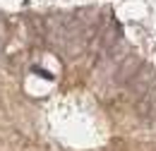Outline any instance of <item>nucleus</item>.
Listing matches in <instances>:
<instances>
[{
  "label": "nucleus",
  "instance_id": "1",
  "mask_svg": "<svg viewBox=\"0 0 156 151\" xmlns=\"http://www.w3.org/2000/svg\"><path fill=\"white\" fill-rule=\"evenodd\" d=\"M154 79H156V72L154 67H149V65H142L139 70H137L132 79L127 82L130 84V91H135V94H147L151 86H154Z\"/></svg>",
  "mask_w": 156,
  "mask_h": 151
},
{
  "label": "nucleus",
  "instance_id": "2",
  "mask_svg": "<svg viewBox=\"0 0 156 151\" xmlns=\"http://www.w3.org/2000/svg\"><path fill=\"white\" fill-rule=\"evenodd\" d=\"M142 65H144V62H142L139 55L122 58V62H120V67H118V72H115V84H127V82L132 79V75H135Z\"/></svg>",
  "mask_w": 156,
  "mask_h": 151
}]
</instances>
